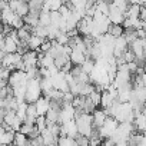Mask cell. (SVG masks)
<instances>
[{
    "label": "cell",
    "instance_id": "6da1fadb",
    "mask_svg": "<svg viewBox=\"0 0 146 146\" xmlns=\"http://www.w3.org/2000/svg\"><path fill=\"white\" fill-rule=\"evenodd\" d=\"M75 122H76V126H78V132L80 135H85V136H90L92 133V115L90 113H82L79 115L78 117H75Z\"/></svg>",
    "mask_w": 146,
    "mask_h": 146
},
{
    "label": "cell",
    "instance_id": "7a4b0ae2",
    "mask_svg": "<svg viewBox=\"0 0 146 146\" xmlns=\"http://www.w3.org/2000/svg\"><path fill=\"white\" fill-rule=\"evenodd\" d=\"M40 95H42V90H40L39 79H27L26 93H25V102L32 103V102H35Z\"/></svg>",
    "mask_w": 146,
    "mask_h": 146
},
{
    "label": "cell",
    "instance_id": "3957f363",
    "mask_svg": "<svg viewBox=\"0 0 146 146\" xmlns=\"http://www.w3.org/2000/svg\"><path fill=\"white\" fill-rule=\"evenodd\" d=\"M27 83V76L25 70H12L9 79H7V85L10 86H16V85H26Z\"/></svg>",
    "mask_w": 146,
    "mask_h": 146
},
{
    "label": "cell",
    "instance_id": "277c9868",
    "mask_svg": "<svg viewBox=\"0 0 146 146\" xmlns=\"http://www.w3.org/2000/svg\"><path fill=\"white\" fill-rule=\"evenodd\" d=\"M22 60L25 63V70L33 66H39V60H37V52L36 50H26L22 54Z\"/></svg>",
    "mask_w": 146,
    "mask_h": 146
},
{
    "label": "cell",
    "instance_id": "5b68a950",
    "mask_svg": "<svg viewBox=\"0 0 146 146\" xmlns=\"http://www.w3.org/2000/svg\"><path fill=\"white\" fill-rule=\"evenodd\" d=\"M108 19H109L110 23L122 25L125 16H123V12H122V10H119L116 6H113V5L110 3V6H109V13H108Z\"/></svg>",
    "mask_w": 146,
    "mask_h": 146
},
{
    "label": "cell",
    "instance_id": "8992f818",
    "mask_svg": "<svg viewBox=\"0 0 146 146\" xmlns=\"http://www.w3.org/2000/svg\"><path fill=\"white\" fill-rule=\"evenodd\" d=\"M35 106H36V112L37 115H44L47 112V109L50 108V99L40 95L36 100H35Z\"/></svg>",
    "mask_w": 146,
    "mask_h": 146
},
{
    "label": "cell",
    "instance_id": "52a82bcc",
    "mask_svg": "<svg viewBox=\"0 0 146 146\" xmlns=\"http://www.w3.org/2000/svg\"><path fill=\"white\" fill-rule=\"evenodd\" d=\"M92 126L93 127H96V129H99L102 125H103V122H105V119H106V113L103 112V109L100 108V109H95L92 113Z\"/></svg>",
    "mask_w": 146,
    "mask_h": 146
},
{
    "label": "cell",
    "instance_id": "ba28073f",
    "mask_svg": "<svg viewBox=\"0 0 146 146\" xmlns=\"http://www.w3.org/2000/svg\"><path fill=\"white\" fill-rule=\"evenodd\" d=\"M86 59L85 53L76 49H72V52L69 53V60L72 62V64H82L83 60Z\"/></svg>",
    "mask_w": 146,
    "mask_h": 146
},
{
    "label": "cell",
    "instance_id": "9c48e42d",
    "mask_svg": "<svg viewBox=\"0 0 146 146\" xmlns=\"http://www.w3.org/2000/svg\"><path fill=\"white\" fill-rule=\"evenodd\" d=\"M25 93H26V85H16L12 86V95L15 96V99L20 103L25 102Z\"/></svg>",
    "mask_w": 146,
    "mask_h": 146
},
{
    "label": "cell",
    "instance_id": "30bf717a",
    "mask_svg": "<svg viewBox=\"0 0 146 146\" xmlns=\"http://www.w3.org/2000/svg\"><path fill=\"white\" fill-rule=\"evenodd\" d=\"M0 15H2V22L3 25H10L12 23V19H13V16H15V12L6 5L2 10H0Z\"/></svg>",
    "mask_w": 146,
    "mask_h": 146
},
{
    "label": "cell",
    "instance_id": "8fae6325",
    "mask_svg": "<svg viewBox=\"0 0 146 146\" xmlns=\"http://www.w3.org/2000/svg\"><path fill=\"white\" fill-rule=\"evenodd\" d=\"M40 136L43 139V145H56V142H57V136L52 135L46 127L40 132Z\"/></svg>",
    "mask_w": 146,
    "mask_h": 146
},
{
    "label": "cell",
    "instance_id": "7c38bea8",
    "mask_svg": "<svg viewBox=\"0 0 146 146\" xmlns=\"http://www.w3.org/2000/svg\"><path fill=\"white\" fill-rule=\"evenodd\" d=\"M43 40H44V39H42V37L36 36V35H32V36L29 37V40H27V47H29L30 50H37V49L40 47V44H42Z\"/></svg>",
    "mask_w": 146,
    "mask_h": 146
},
{
    "label": "cell",
    "instance_id": "4fadbf2b",
    "mask_svg": "<svg viewBox=\"0 0 146 146\" xmlns=\"http://www.w3.org/2000/svg\"><path fill=\"white\" fill-rule=\"evenodd\" d=\"M106 33H109V35L113 36V37H119V36H122V33H123V26H122V25H116V23H110Z\"/></svg>",
    "mask_w": 146,
    "mask_h": 146
},
{
    "label": "cell",
    "instance_id": "5bb4252c",
    "mask_svg": "<svg viewBox=\"0 0 146 146\" xmlns=\"http://www.w3.org/2000/svg\"><path fill=\"white\" fill-rule=\"evenodd\" d=\"M13 137H15V130H12V129L5 130V133L0 136V145H10V143H13Z\"/></svg>",
    "mask_w": 146,
    "mask_h": 146
},
{
    "label": "cell",
    "instance_id": "9a60e30c",
    "mask_svg": "<svg viewBox=\"0 0 146 146\" xmlns=\"http://www.w3.org/2000/svg\"><path fill=\"white\" fill-rule=\"evenodd\" d=\"M56 143L60 145V146H76L75 139L70 137V136H67V135H60V136H57V142H56Z\"/></svg>",
    "mask_w": 146,
    "mask_h": 146
},
{
    "label": "cell",
    "instance_id": "2e32d148",
    "mask_svg": "<svg viewBox=\"0 0 146 146\" xmlns=\"http://www.w3.org/2000/svg\"><path fill=\"white\" fill-rule=\"evenodd\" d=\"M37 19H39V23H37V25L47 27V26L50 25V12L40 10V13H39V17H37Z\"/></svg>",
    "mask_w": 146,
    "mask_h": 146
},
{
    "label": "cell",
    "instance_id": "e0dca14e",
    "mask_svg": "<svg viewBox=\"0 0 146 146\" xmlns=\"http://www.w3.org/2000/svg\"><path fill=\"white\" fill-rule=\"evenodd\" d=\"M96 108H98V106L90 100V98H89V96H85V99H83V105H82V110H83L85 113H92Z\"/></svg>",
    "mask_w": 146,
    "mask_h": 146
},
{
    "label": "cell",
    "instance_id": "ac0fdd59",
    "mask_svg": "<svg viewBox=\"0 0 146 146\" xmlns=\"http://www.w3.org/2000/svg\"><path fill=\"white\" fill-rule=\"evenodd\" d=\"M59 110H60V109L49 108L47 112L44 113V116H46V122H57V119H59Z\"/></svg>",
    "mask_w": 146,
    "mask_h": 146
},
{
    "label": "cell",
    "instance_id": "d6986e66",
    "mask_svg": "<svg viewBox=\"0 0 146 146\" xmlns=\"http://www.w3.org/2000/svg\"><path fill=\"white\" fill-rule=\"evenodd\" d=\"M13 145H17V146H25L27 145V136L22 132H15V137H13Z\"/></svg>",
    "mask_w": 146,
    "mask_h": 146
},
{
    "label": "cell",
    "instance_id": "ffe728a7",
    "mask_svg": "<svg viewBox=\"0 0 146 146\" xmlns=\"http://www.w3.org/2000/svg\"><path fill=\"white\" fill-rule=\"evenodd\" d=\"M16 46H17V43H16L12 37H9V36L5 37V52H6V53H13V52H16Z\"/></svg>",
    "mask_w": 146,
    "mask_h": 146
},
{
    "label": "cell",
    "instance_id": "44dd1931",
    "mask_svg": "<svg viewBox=\"0 0 146 146\" xmlns=\"http://www.w3.org/2000/svg\"><path fill=\"white\" fill-rule=\"evenodd\" d=\"M93 67H95V60L90 59V57H86V59L83 60V63L80 64V69H82L83 72H86V73H90V72L93 70Z\"/></svg>",
    "mask_w": 146,
    "mask_h": 146
},
{
    "label": "cell",
    "instance_id": "7402d4cb",
    "mask_svg": "<svg viewBox=\"0 0 146 146\" xmlns=\"http://www.w3.org/2000/svg\"><path fill=\"white\" fill-rule=\"evenodd\" d=\"M32 35H36V36H39V37H42V39H46V37H47V27L37 25V26L33 27Z\"/></svg>",
    "mask_w": 146,
    "mask_h": 146
},
{
    "label": "cell",
    "instance_id": "603a6c76",
    "mask_svg": "<svg viewBox=\"0 0 146 146\" xmlns=\"http://www.w3.org/2000/svg\"><path fill=\"white\" fill-rule=\"evenodd\" d=\"M60 19H62V16H60V13H59L57 10H52V12H50V26L59 29Z\"/></svg>",
    "mask_w": 146,
    "mask_h": 146
},
{
    "label": "cell",
    "instance_id": "cb8c5ba5",
    "mask_svg": "<svg viewBox=\"0 0 146 146\" xmlns=\"http://www.w3.org/2000/svg\"><path fill=\"white\" fill-rule=\"evenodd\" d=\"M39 16H33V15H26V16H23V22L26 23V25H29V26H32V27H35V26H37V23H39V19H37Z\"/></svg>",
    "mask_w": 146,
    "mask_h": 146
},
{
    "label": "cell",
    "instance_id": "d4e9b609",
    "mask_svg": "<svg viewBox=\"0 0 146 146\" xmlns=\"http://www.w3.org/2000/svg\"><path fill=\"white\" fill-rule=\"evenodd\" d=\"M35 126L42 132L46 127V116L44 115H37L36 116V120H35Z\"/></svg>",
    "mask_w": 146,
    "mask_h": 146
},
{
    "label": "cell",
    "instance_id": "484cf974",
    "mask_svg": "<svg viewBox=\"0 0 146 146\" xmlns=\"http://www.w3.org/2000/svg\"><path fill=\"white\" fill-rule=\"evenodd\" d=\"M73 139H75V143L79 146H88L89 145V137L88 136H85V135H80V133H78L75 137H73Z\"/></svg>",
    "mask_w": 146,
    "mask_h": 146
},
{
    "label": "cell",
    "instance_id": "4316f807",
    "mask_svg": "<svg viewBox=\"0 0 146 146\" xmlns=\"http://www.w3.org/2000/svg\"><path fill=\"white\" fill-rule=\"evenodd\" d=\"M112 5L116 6L119 10H122V12L125 13V10H126L127 6H129V2H127V0H112Z\"/></svg>",
    "mask_w": 146,
    "mask_h": 146
},
{
    "label": "cell",
    "instance_id": "83f0119b",
    "mask_svg": "<svg viewBox=\"0 0 146 146\" xmlns=\"http://www.w3.org/2000/svg\"><path fill=\"white\" fill-rule=\"evenodd\" d=\"M23 25H25V22H23V17H22V16H17V15H15V16H13V19H12V23H10V26H12L13 29H20Z\"/></svg>",
    "mask_w": 146,
    "mask_h": 146
},
{
    "label": "cell",
    "instance_id": "f1b7e54d",
    "mask_svg": "<svg viewBox=\"0 0 146 146\" xmlns=\"http://www.w3.org/2000/svg\"><path fill=\"white\" fill-rule=\"evenodd\" d=\"M10 72L12 70H9L6 66H0V80H7Z\"/></svg>",
    "mask_w": 146,
    "mask_h": 146
},
{
    "label": "cell",
    "instance_id": "f546056e",
    "mask_svg": "<svg viewBox=\"0 0 146 146\" xmlns=\"http://www.w3.org/2000/svg\"><path fill=\"white\" fill-rule=\"evenodd\" d=\"M123 59H125V63H129V62H133L135 60V54L132 53V50L129 47L123 52Z\"/></svg>",
    "mask_w": 146,
    "mask_h": 146
},
{
    "label": "cell",
    "instance_id": "4dcf8cb0",
    "mask_svg": "<svg viewBox=\"0 0 146 146\" xmlns=\"http://www.w3.org/2000/svg\"><path fill=\"white\" fill-rule=\"evenodd\" d=\"M33 126H35V125H27V123H23V122H22V125H20V127H19V132H22V133H25V135L27 136V135L32 132Z\"/></svg>",
    "mask_w": 146,
    "mask_h": 146
},
{
    "label": "cell",
    "instance_id": "1f68e13d",
    "mask_svg": "<svg viewBox=\"0 0 146 146\" xmlns=\"http://www.w3.org/2000/svg\"><path fill=\"white\" fill-rule=\"evenodd\" d=\"M20 125H22V119L16 116V117L13 119V122L10 123V129H12V130H15V132H17V130H19V127H20Z\"/></svg>",
    "mask_w": 146,
    "mask_h": 146
},
{
    "label": "cell",
    "instance_id": "d6a6232c",
    "mask_svg": "<svg viewBox=\"0 0 146 146\" xmlns=\"http://www.w3.org/2000/svg\"><path fill=\"white\" fill-rule=\"evenodd\" d=\"M137 19H140V20H146V9H145V6H140V7H139Z\"/></svg>",
    "mask_w": 146,
    "mask_h": 146
},
{
    "label": "cell",
    "instance_id": "836d02e7",
    "mask_svg": "<svg viewBox=\"0 0 146 146\" xmlns=\"http://www.w3.org/2000/svg\"><path fill=\"white\" fill-rule=\"evenodd\" d=\"M145 3H146V0H137V5L140 6H145Z\"/></svg>",
    "mask_w": 146,
    "mask_h": 146
},
{
    "label": "cell",
    "instance_id": "e575fe53",
    "mask_svg": "<svg viewBox=\"0 0 146 146\" xmlns=\"http://www.w3.org/2000/svg\"><path fill=\"white\" fill-rule=\"evenodd\" d=\"M5 130H6V129H5V127H3L2 125H0V136H2V135L5 133Z\"/></svg>",
    "mask_w": 146,
    "mask_h": 146
},
{
    "label": "cell",
    "instance_id": "d590c367",
    "mask_svg": "<svg viewBox=\"0 0 146 146\" xmlns=\"http://www.w3.org/2000/svg\"><path fill=\"white\" fill-rule=\"evenodd\" d=\"M0 20H2V15H0Z\"/></svg>",
    "mask_w": 146,
    "mask_h": 146
},
{
    "label": "cell",
    "instance_id": "8d00e7d4",
    "mask_svg": "<svg viewBox=\"0 0 146 146\" xmlns=\"http://www.w3.org/2000/svg\"><path fill=\"white\" fill-rule=\"evenodd\" d=\"M26 2H27V0H26Z\"/></svg>",
    "mask_w": 146,
    "mask_h": 146
}]
</instances>
